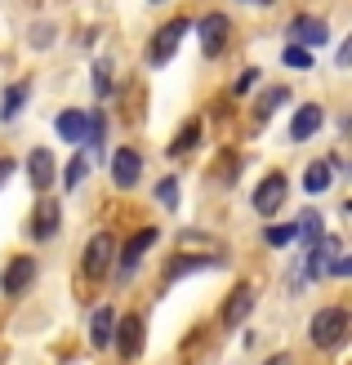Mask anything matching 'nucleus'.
<instances>
[{
    "label": "nucleus",
    "instance_id": "obj_18",
    "mask_svg": "<svg viewBox=\"0 0 352 365\" xmlns=\"http://www.w3.org/2000/svg\"><path fill=\"white\" fill-rule=\"evenodd\" d=\"M330 178H335V170H330L326 160H312V165L303 170V192H308V196H321V192H330Z\"/></svg>",
    "mask_w": 352,
    "mask_h": 365
},
{
    "label": "nucleus",
    "instance_id": "obj_19",
    "mask_svg": "<svg viewBox=\"0 0 352 365\" xmlns=\"http://www.w3.org/2000/svg\"><path fill=\"white\" fill-rule=\"evenodd\" d=\"M27 94H31V85H9L5 89V103H0V120H18V112H23V103H27Z\"/></svg>",
    "mask_w": 352,
    "mask_h": 365
},
{
    "label": "nucleus",
    "instance_id": "obj_13",
    "mask_svg": "<svg viewBox=\"0 0 352 365\" xmlns=\"http://www.w3.org/2000/svg\"><path fill=\"white\" fill-rule=\"evenodd\" d=\"M326 125V107L321 103H303L299 112H294V120H290V138L294 143H303V138H312Z\"/></svg>",
    "mask_w": 352,
    "mask_h": 365
},
{
    "label": "nucleus",
    "instance_id": "obj_20",
    "mask_svg": "<svg viewBox=\"0 0 352 365\" xmlns=\"http://www.w3.org/2000/svg\"><path fill=\"white\" fill-rule=\"evenodd\" d=\"M286 103H290V89H286V85H272L268 94L258 98V107H254V116H258V120H268V116L276 112V107H286Z\"/></svg>",
    "mask_w": 352,
    "mask_h": 365
},
{
    "label": "nucleus",
    "instance_id": "obj_32",
    "mask_svg": "<svg viewBox=\"0 0 352 365\" xmlns=\"http://www.w3.org/2000/svg\"><path fill=\"white\" fill-rule=\"evenodd\" d=\"M348 58H352V41H343L339 53H335V63H339V67H348Z\"/></svg>",
    "mask_w": 352,
    "mask_h": 365
},
{
    "label": "nucleus",
    "instance_id": "obj_1",
    "mask_svg": "<svg viewBox=\"0 0 352 365\" xmlns=\"http://www.w3.org/2000/svg\"><path fill=\"white\" fill-rule=\"evenodd\" d=\"M308 339L317 343V348H343V339H348V312H343V307H321V312L308 321Z\"/></svg>",
    "mask_w": 352,
    "mask_h": 365
},
{
    "label": "nucleus",
    "instance_id": "obj_28",
    "mask_svg": "<svg viewBox=\"0 0 352 365\" xmlns=\"http://www.w3.org/2000/svg\"><path fill=\"white\" fill-rule=\"evenodd\" d=\"M94 94L99 98L112 94V67H107V63H94Z\"/></svg>",
    "mask_w": 352,
    "mask_h": 365
},
{
    "label": "nucleus",
    "instance_id": "obj_29",
    "mask_svg": "<svg viewBox=\"0 0 352 365\" xmlns=\"http://www.w3.org/2000/svg\"><path fill=\"white\" fill-rule=\"evenodd\" d=\"M254 85H258V67H246V71H241V76H236V85H232V94H250Z\"/></svg>",
    "mask_w": 352,
    "mask_h": 365
},
{
    "label": "nucleus",
    "instance_id": "obj_25",
    "mask_svg": "<svg viewBox=\"0 0 352 365\" xmlns=\"http://www.w3.org/2000/svg\"><path fill=\"white\" fill-rule=\"evenodd\" d=\"M263 241L268 245H290V241H299V236H294V223H272L263 232Z\"/></svg>",
    "mask_w": 352,
    "mask_h": 365
},
{
    "label": "nucleus",
    "instance_id": "obj_12",
    "mask_svg": "<svg viewBox=\"0 0 352 365\" xmlns=\"http://www.w3.org/2000/svg\"><path fill=\"white\" fill-rule=\"evenodd\" d=\"M112 343H116V352H121L125 361H134V356H139V348H143V321H139V317H125V321H116Z\"/></svg>",
    "mask_w": 352,
    "mask_h": 365
},
{
    "label": "nucleus",
    "instance_id": "obj_16",
    "mask_svg": "<svg viewBox=\"0 0 352 365\" xmlns=\"http://www.w3.org/2000/svg\"><path fill=\"white\" fill-rule=\"evenodd\" d=\"M27 178H31L36 192H45L49 182H54V156H49L45 148H36V152L27 156Z\"/></svg>",
    "mask_w": 352,
    "mask_h": 365
},
{
    "label": "nucleus",
    "instance_id": "obj_15",
    "mask_svg": "<svg viewBox=\"0 0 352 365\" xmlns=\"http://www.w3.org/2000/svg\"><path fill=\"white\" fill-rule=\"evenodd\" d=\"M210 267H218V259H210V254H183V259H174L165 267V281H183L192 272H210Z\"/></svg>",
    "mask_w": 352,
    "mask_h": 365
},
{
    "label": "nucleus",
    "instance_id": "obj_33",
    "mask_svg": "<svg viewBox=\"0 0 352 365\" xmlns=\"http://www.w3.org/2000/svg\"><path fill=\"white\" fill-rule=\"evenodd\" d=\"M14 174V160H0V187H5V178Z\"/></svg>",
    "mask_w": 352,
    "mask_h": 365
},
{
    "label": "nucleus",
    "instance_id": "obj_3",
    "mask_svg": "<svg viewBox=\"0 0 352 365\" xmlns=\"http://www.w3.org/2000/svg\"><path fill=\"white\" fill-rule=\"evenodd\" d=\"M286 196H290V178L281 174V170H272L263 182L254 187V196H250V205H254V214H263V218H272L276 210L286 205Z\"/></svg>",
    "mask_w": 352,
    "mask_h": 365
},
{
    "label": "nucleus",
    "instance_id": "obj_11",
    "mask_svg": "<svg viewBox=\"0 0 352 365\" xmlns=\"http://www.w3.org/2000/svg\"><path fill=\"white\" fill-rule=\"evenodd\" d=\"M250 312H254V289L250 285H236L232 294H228V303H223V325H228V330H241Z\"/></svg>",
    "mask_w": 352,
    "mask_h": 365
},
{
    "label": "nucleus",
    "instance_id": "obj_24",
    "mask_svg": "<svg viewBox=\"0 0 352 365\" xmlns=\"http://www.w3.org/2000/svg\"><path fill=\"white\" fill-rule=\"evenodd\" d=\"M294 236H303V241H321V214H303L299 223H294Z\"/></svg>",
    "mask_w": 352,
    "mask_h": 365
},
{
    "label": "nucleus",
    "instance_id": "obj_30",
    "mask_svg": "<svg viewBox=\"0 0 352 365\" xmlns=\"http://www.w3.org/2000/svg\"><path fill=\"white\" fill-rule=\"evenodd\" d=\"M49 41H54V27H49V23H41V27L31 31V45H36V49H45Z\"/></svg>",
    "mask_w": 352,
    "mask_h": 365
},
{
    "label": "nucleus",
    "instance_id": "obj_17",
    "mask_svg": "<svg viewBox=\"0 0 352 365\" xmlns=\"http://www.w3.org/2000/svg\"><path fill=\"white\" fill-rule=\"evenodd\" d=\"M112 330H116V312L112 307H99V312L89 317V343H94V348H107V343H112Z\"/></svg>",
    "mask_w": 352,
    "mask_h": 365
},
{
    "label": "nucleus",
    "instance_id": "obj_27",
    "mask_svg": "<svg viewBox=\"0 0 352 365\" xmlns=\"http://www.w3.org/2000/svg\"><path fill=\"white\" fill-rule=\"evenodd\" d=\"M85 170H89V165H85V156H71V165L63 170V187H67V192H71V187H81Z\"/></svg>",
    "mask_w": 352,
    "mask_h": 365
},
{
    "label": "nucleus",
    "instance_id": "obj_5",
    "mask_svg": "<svg viewBox=\"0 0 352 365\" xmlns=\"http://www.w3.org/2000/svg\"><path fill=\"white\" fill-rule=\"evenodd\" d=\"M196 36H201V49H206L210 58H218V53L228 49V36H232L228 14H206V18L196 23Z\"/></svg>",
    "mask_w": 352,
    "mask_h": 365
},
{
    "label": "nucleus",
    "instance_id": "obj_34",
    "mask_svg": "<svg viewBox=\"0 0 352 365\" xmlns=\"http://www.w3.org/2000/svg\"><path fill=\"white\" fill-rule=\"evenodd\" d=\"M263 365H290V356H286V352H281V356H268Z\"/></svg>",
    "mask_w": 352,
    "mask_h": 365
},
{
    "label": "nucleus",
    "instance_id": "obj_6",
    "mask_svg": "<svg viewBox=\"0 0 352 365\" xmlns=\"http://www.w3.org/2000/svg\"><path fill=\"white\" fill-rule=\"evenodd\" d=\"M326 41H330V23H326V18H308V14L290 18V45H303V49H321Z\"/></svg>",
    "mask_w": 352,
    "mask_h": 365
},
{
    "label": "nucleus",
    "instance_id": "obj_22",
    "mask_svg": "<svg viewBox=\"0 0 352 365\" xmlns=\"http://www.w3.org/2000/svg\"><path fill=\"white\" fill-rule=\"evenodd\" d=\"M196 138H201V120H188V125H183V134H178V138H170V156L192 152V148H196Z\"/></svg>",
    "mask_w": 352,
    "mask_h": 365
},
{
    "label": "nucleus",
    "instance_id": "obj_7",
    "mask_svg": "<svg viewBox=\"0 0 352 365\" xmlns=\"http://www.w3.org/2000/svg\"><path fill=\"white\" fill-rule=\"evenodd\" d=\"M161 241V227H143V232H134V236H129V241H125V250H121V277H134V267H139V259H143V254L147 250H152Z\"/></svg>",
    "mask_w": 352,
    "mask_h": 365
},
{
    "label": "nucleus",
    "instance_id": "obj_9",
    "mask_svg": "<svg viewBox=\"0 0 352 365\" xmlns=\"http://www.w3.org/2000/svg\"><path fill=\"white\" fill-rule=\"evenodd\" d=\"M139 178H143V156L134 148H121L112 156V182L121 192H129V187H139Z\"/></svg>",
    "mask_w": 352,
    "mask_h": 365
},
{
    "label": "nucleus",
    "instance_id": "obj_35",
    "mask_svg": "<svg viewBox=\"0 0 352 365\" xmlns=\"http://www.w3.org/2000/svg\"><path fill=\"white\" fill-rule=\"evenodd\" d=\"M241 5H272V0H241Z\"/></svg>",
    "mask_w": 352,
    "mask_h": 365
},
{
    "label": "nucleus",
    "instance_id": "obj_8",
    "mask_svg": "<svg viewBox=\"0 0 352 365\" xmlns=\"http://www.w3.org/2000/svg\"><path fill=\"white\" fill-rule=\"evenodd\" d=\"M36 281V259H27V254H18V259H9L5 277H0V294H23V289Z\"/></svg>",
    "mask_w": 352,
    "mask_h": 365
},
{
    "label": "nucleus",
    "instance_id": "obj_4",
    "mask_svg": "<svg viewBox=\"0 0 352 365\" xmlns=\"http://www.w3.org/2000/svg\"><path fill=\"white\" fill-rule=\"evenodd\" d=\"M112 250H116L112 232H99V236H89V245H85V259H81V272H85L89 281L107 277V267H112Z\"/></svg>",
    "mask_w": 352,
    "mask_h": 365
},
{
    "label": "nucleus",
    "instance_id": "obj_2",
    "mask_svg": "<svg viewBox=\"0 0 352 365\" xmlns=\"http://www.w3.org/2000/svg\"><path fill=\"white\" fill-rule=\"evenodd\" d=\"M188 31H192L188 18H170V23H161L156 36H152V45H147V49H152V53H147V63H152V67H165V63L178 53V45H183V36H188Z\"/></svg>",
    "mask_w": 352,
    "mask_h": 365
},
{
    "label": "nucleus",
    "instance_id": "obj_21",
    "mask_svg": "<svg viewBox=\"0 0 352 365\" xmlns=\"http://www.w3.org/2000/svg\"><path fill=\"white\" fill-rule=\"evenodd\" d=\"M85 143H89V152H103V143H107V116L103 112H89V130H85Z\"/></svg>",
    "mask_w": 352,
    "mask_h": 365
},
{
    "label": "nucleus",
    "instance_id": "obj_23",
    "mask_svg": "<svg viewBox=\"0 0 352 365\" xmlns=\"http://www.w3.org/2000/svg\"><path fill=\"white\" fill-rule=\"evenodd\" d=\"M281 63H286V67H294V71H308V67L317 63V58H312V49H303V45H290V49H281Z\"/></svg>",
    "mask_w": 352,
    "mask_h": 365
},
{
    "label": "nucleus",
    "instance_id": "obj_10",
    "mask_svg": "<svg viewBox=\"0 0 352 365\" xmlns=\"http://www.w3.org/2000/svg\"><path fill=\"white\" fill-rule=\"evenodd\" d=\"M59 223H63L59 205H54V200H41L36 214H31V223H27V236L31 241H54V236H59Z\"/></svg>",
    "mask_w": 352,
    "mask_h": 365
},
{
    "label": "nucleus",
    "instance_id": "obj_14",
    "mask_svg": "<svg viewBox=\"0 0 352 365\" xmlns=\"http://www.w3.org/2000/svg\"><path fill=\"white\" fill-rule=\"evenodd\" d=\"M54 130H59V138H63V143H85L89 112H81V107H67V112L54 116Z\"/></svg>",
    "mask_w": 352,
    "mask_h": 365
},
{
    "label": "nucleus",
    "instance_id": "obj_36",
    "mask_svg": "<svg viewBox=\"0 0 352 365\" xmlns=\"http://www.w3.org/2000/svg\"><path fill=\"white\" fill-rule=\"evenodd\" d=\"M152 5H161V0H152Z\"/></svg>",
    "mask_w": 352,
    "mask_h": 365
},
{
    "label": "nucleus",
    "instance_id": "obj_31",
    "mask_svg": "<svg viewBox=\"0 0 352 365\" xmlns=\"http://www.w3.org/2000/svg\"><path fill=\"white\" fill-rule=\"evenodd\" d=\"M352 272V259L348 254H335V263H330V277H348Z\"/></svg>",
    "mask_w": 352,
    "mask_h": 365
},
{
    "label": "nucleus",
    "instance_id": "obj_26",
    "mask_svg": "<svg viewBox=\"0 0 352 365\" xmlns=\"http://www.w3.org/2000/svg\"><path fill=\"white\" fill-rule=\"evenodd\" d=\"M156 200H161L165 210H174L178 205V178H161L156 182Z\"/></svg>",
    "mask_w": 352,
    "mask_h": 365
}]
</instances>
